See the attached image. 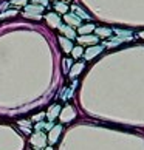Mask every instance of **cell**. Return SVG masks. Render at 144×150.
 <instances>
[{
	"mask_svg": "<svg viewBox=\"0 0 144 150\" xmlns=\"http://www.w3.org/2000/svg\"><path fill=\"white\" fill-rule=\"evenodd\" d=\"M43 6L40 5H25V9H23V16L28 19H34V20H40L42 19V13H43Z\"/></svg>",
	"mask_w": 144,
	"mask_h": 150,
	"instance_id": "6da1fadb",
	"label": "cell"
},
{
	"mask_svg": "<svg viewBox=\"0 0 144 150\" xmlns=\"http://www.w3.org/2000/svg\"><path fill=\"white\" fill-rule=\"evenodd\" d=\"M30 142H31L34 147H37V149H43V147L47 146V135H45L43 132L37 130V132L34 133V135L31 136Z\"/></svg>",
	"mask_w": 144,
	"mask_h": 150,
	"instance_id": "7a4b0ae2",
	"label": "cell"
},
{
	"mask_svg": "<svg viewBox=\"0 0 144 150\" xmlns=\"http://www.w3.org/2000/svg\"><path fill=\"white\" fill-rule=\"evenodd\" d=\"M59 116H60V121L62 122H68V121H73L76 118V112L71 105H65V108L60 110Z\"/></svg>",
	"mask_w": 144,
	"mask_h": 150,
	"instance_id": "3957f363",
	"label": "cell"
},
{
	"mask_svg": "<svg viewBox=\"0 0 144 150\" xmlns=\"http://www.w3.org/2000/svg\"><path fill=\"white\" fill-rule=\"evenodd\" d=\"M102 53V47L101 45H92L88 50H84V57L85 60H92L93 57L99 56Z\"/></svg>",
	"mask_w": 144,
	"mask_h": 150,
	"instance_id": "277c9868",
	"label": "cell"
},
{
	"mask_svg": "<svg viewBox=\"0 0 144 150\" xmlns=\"http://www.w3.org/2000/svg\"><path fill=\"white\" fill-rule=\"evenodd\" d=\"M99 40V37L95 36V34H82L77 37V42L81 43V45H96Z\"/></svg>",
	"mask_w": 144,
	"mask_h": 150,
	"instance_id": "5b68a950",
	"label": "cell"
},
{
	"mask_svg": "<svg viewBox=\"0 0 144 150\" xmlns=\"http://www.w3.org/2000/svg\"><path fill=\"white\" fill-rule=\"evenodd\" d=\"M60 133H62V125H53L51 129H50V133H48V136H47V141H50L51 144L57 142Z\"/></svg>",
	"mask_w": 144,
	"mask_h": 150,
	"instance_id": "8992f818",
	"label": "cell"
},
{
	"mask_svg": "<svg viewBox=\"0 0 144 150\" xmlns=\"http://www.w3.org/2000/svg\"><path fill=\"white\" fill-rule=\"evenodd\" d=\"M45 22L48 23V26H51V28H59L60 17H59L57 13H48V14H45Z\"/></svg>",
	"mask_w": 144,
	"mask_h": 150,
	"instance_id": "52a82bcc",
	"label": "cell"
},
{
	"mask_svg": "<svg viewBox=\"0 0 144 150\" xmlns=\"http://www.w3.org/2000/svg\"><path fill=\"white\" fill-rule=\"evenodd\" d=\"M64 20H65V23H67L68 26H74V28H77V26L82 25V20L77 17V16H74V14H64Z\"/></svg>",
	"mask_w": 144,
	"mask_h": 150,
	"instance_id": "ba28073f",
	"label": "cell"
},
{
	"mask_svg": "<svg viewBox=\"0 0 144 150\" xmlns=\"http://www.w3.org/2000/svg\"><path fill=\"white\" fill-rule=\"evenodd\" d=\"M57 30H59V31L64 34V37L70 39V40H73V39H76V31H74L73 28H71V26H68V25H62V23H60Z\"/></svg>",
	"mask_w": 144,
	"mask_h": 150,
	"instance_id": "9c48e42d",
	"label": "cell"
},
{
	"mask_svg": "<svg viewBox=\"0 0 144 150\" xmlns=\"http://www.w3.org/2000/svg\"><path fill=\"white\" fill-rule=\"evenodd\" d=\"M59 43H60V47H62L64 53H71V50H73V42H71L70 39L64 37V36H59Z\"/></svg>",
	"mask_w": 144,
	"mask_h": 150,
	"instance_id": "30bf717a",
	"label": "cell"
},
{
	"mask_svg": "<svg viewBox=\"0 0 144 150\" xmlns=\"http://www.w3.org/2000/svg\"><path fill=\"white\" fill-rule=\"evenodd\" d=\"M60 110H62V108H60V105H59V104H54V105H51V107L48 108V112H47L45 115H47V118H48L50 121H53V119L57 118V115L60 113Z\"/></svg>",
	"mask_w": 144,
	"mask_h": 150,
	"instance_id": "8fae6325",
	"label": "cell"
},
{
	"mask_svg": "<svg viewBox=\"0 0 144 150\" xmlns=\"http://www.w3.org/2000/svg\"><path fill=\"white\" fill-rule=\"evenodd\" d=\"M84 68H85V62H84V60H82V62H76V64L70 68V77H76Z\"/></svg>",
	"mask_w": 144,
	"mask_h": 150,
	"instance_id": "7c38bea8",
	"label": "cell"
},
{
	"mask_svg": "<svg viewBox=\"0 0 144 150\" xmlns=\"http://www.w3.org/2000/svg\"><path fill=\"white\" fill-rule=\"evenodd\" d=\"M96 28V25L95 23H85V25H81V26H77V33L82 36V34H92L93 31H95Z\"/></svg>",
	"mask_w": 144,
	"mask_h": 150,
	"instance_id": "4fadbf2b",
	"label": "cell"
},
{
	"mask_svg": "<svg viewBox=\"0 0 144 150\" xmlns=\"http://www.w3.org/2000/svg\"><path fill=\"white\" fill-rule=\"evenodd\" d=\"M112 33L113 31L110 28H104V26H96V28H95V36H98L99 39H101V37H109Z\"/></svg>",
	"mask_w": 144,
	"mask_h": 150,
	"instance_id": "5bb4252c",
	"label": "cell"
},
{
	"mask_svg": "<svg viewBox=\"0 0 144 150\" xmlns=\"http://www.w3.org/2000/svg\"><path fill=\"white\" fill-rule=\"evenodd\" d=\"M54 9L57 14H67L68 13V5L65 2H56L54 3Z\"/></svg>",
	"mask_w": 144,
	"mask_h": 150,
	"instance_id": "9a60e30c",
	"label": "cell"
},
{
	"mask_svg": "<svg viewBox=\"0 0 144 150\" xmlns=\"http://www.w3.org/2000/svg\"><path fill=\"white\" fill-rule=\"evenodd\" d=\"M71 9H73V14H74V16H77L79 19H81V17H82V19H87V20L90 19V16H88L84 9H81L79 6H76V5H74V6L71 8Z\"/></svg>",
	"mask_w": 144,
	"mask_h": 150,
	"instance_id": "2e32d148",
	"label": "cell"
},
{
	"mask_svg": "<svg viewBox=\"0 0 144 150\" xmlns=\"http://www.w3.org/2000/svg\"><path fill=\"white\" fill-rule=\"evenodd\" d=\"M82 54H84V48H82V45L73 47V50H71V56H73V59H79V57H82Z\"/></svg>",
	"mask_w": 144,
	"mask_h": 150,
	"instance_id": "e0dca14e",
	"label": "cell"
},
{
	"mask_svg": "<svg viewBox=\"0 0 144 150\" xmlns=\"http://www.w3.org/2000/svg\"><path fill=\"white\" fill-rule=\"evenodd\" d=\"M14 16H17V11L16 9H9V11H5L3 14H0V19H8V17H14Z\"/></svg>",
	"mask_w": 144,
	"mask_h": 150,
	"instance_id": "ac0fdd59",
	"label": "cell"
},
{
	"mask_svg": "<svg viewBox=\"0 0 144 150\" xmlns=\"http://www.w3.org/2000/svg\"><path fill=\"white\" fill-rule=\"evenodd\" d=\"M31 2L34 5H40V6H43V8L48 6V0H31Z\"/></svg>",
	"mask_w": 144,
	"mask_h": 150,
	"instance_id": "d6986e66",
	"label": "cell"
},
{
	"mask_svg": "<svg viewBox=\"0 0 144 150\" xmlns=\"http://www.w3.org/2000/svg\"><path fill=\"white\" fill-rule=\"evenodd\" d=\"M73 65V60L71 59H65L64 60V71H68V67Z\"/></svg>",
	"mask_w": 144,
	"mask_h": 150,
	"instance_id": "ffe728a7",
	"label": "cell"
},
{
	"mask_svg": "<svg viewBox=\"0 0 144 150\" xmlns=\"http://www.w3.org/2000/svg\"><path fill=\"white\" fill-rule=\"evenodd\" d=\"M13 5H17V6H25L26 5V0H11Z\"/></svg>",
	"mask_w": 144,
	"mask_h": 150,
	"instance_id": "44dd1931",
	"label": "cell"
},
{
	"mask_svg": "<svg viewBox=\"0 0 144 150\" xmlns=\"http://www.w3.org/2000/svg\"><path fill=\"white\" fill-rule=\"evenodd\" d=\"M43 116H45V113H40V115H37V116H34V118H33V119H34V121H39V119H42Z\"/></svg>",
	"mask_w": 144,
	"mask_h": 150,
	"instance_id": "7402d4cb",
	"label": "cell"
},
{
	"mask_svg": "<svg viewBox=\"0 0 144 150\" xmlns=\"http://www.w3.org/2000/svg\"><path fill=\"white\" fill-rule=\"evenodd\" d=\"M140 37H141V39H144V31H141V33H140Z\"/></svg>",
	"mask_w": 144,
	"mask_h": 150,
	"instance_id": "603a6c76",
	"label": "cell"
},
{
	"mask_svg": "<svg viewBox=\"0 0 144 150\" xmlns=\"http://www.w3.org/2000/svg\"><path fill=\"white\" fill-rule=\"evenodd\" d=\"M45 150H53L51 147H45Z\"/></svg>",
	"mask_w": 144,
	"mask_h": 150,
	"instance_id": "cb8c5ba5",
	"label": "cell"
},
{
	"mask_svg": "<svg viewBox=\"0 0 144 150\" xmlns=\"http://www.w3.org/2000/svg\"><path fill=\"white\" fill-rule=\"evenodd\" d=\"M65 2H70V0H65Z\"/></svg>",
	"mask_w": 144,
	"mask_h": 150,
	"instance_id": "d4e9b609",
	"label": "cell"
}]
</instances>
